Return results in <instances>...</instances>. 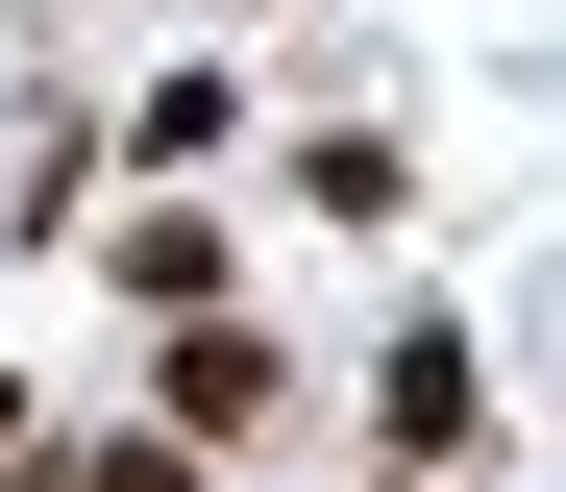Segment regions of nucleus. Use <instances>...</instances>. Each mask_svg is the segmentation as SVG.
<instances>
[{"mask_svg":"<svg viewBox=\"0 0 566 492\" xmlns=\"http://www.w3.org/2000/svg\"><path fill=\"white\" fill-rule=\"evenodd\" d=\"M148 419L198 443V468L296 419V369H271V321H247V295H198V321H148Z\"/></svg>","mask_w":566,"mask_h":492,"instance_id":"f257e3e1","label":"nucleus"},{"mask_svg":"<svg viewBox=\"0 0 566 492\" xmlns=\"http://www.w3.org/2000/svg\"><path fill=\"white\" fill-rule=\"evenodd\" d=\"M369 468H493V369H468V321H395V345H369Z\"/></svg>","mask_w":566,"mask_h":492,"instance_id":"f03ea898","label":"nucleus"},{"mask_svg":"<svg viewBox=\"0 0 566 492\" xmlns=\"http://www.w3.org/2000/svg\"><path fill=\"white\" fill-rule=\"evenodd\" d=\"M99 271H124V321H198V295H247V222H198L148 172V222H99Z\"/></svg>","mask_w":566,"mask_h":492,"instance_id":"7ed1b4c3","label":"nucleus"},{"mask_svg":"<svg viewBox=\"0 0 566 492\" xmlns=\"http://www.w3.org/2000/svg\"><path fill=\"white\" fill-rule=\"evenodd\" d=\"M395 197H419L395 124H321V148H296V222H395Z\"/></svg>","mask_w":566,"mask_h":492,"instance_id":"20e7f679","label":"nucleus"},{"mask_svg":"<svg viewBox=\"0 0 566 492\" xmlns=\"http://www.w3.org/2000/svg\"><path fill=\"white\" fill-rule=\"evenodd\" d=\"M222 124H247V74H148V98H124V148H148V172H198Z\"/></svg>","mask_w":566,"mask_h":492,"instance_id":"39448f33","label":"nucleus"},{"mask_svg":"<svg viewBox=\"0 0 566 492\" xmlns=\"http://www.w3.org/2000/svg\"><path fill=\"white\" fill-rule=\"evenodd\" d=\"M50 492H222V468L172 443V419H124V443H50Z\"/></svg>","mask_w":566,"mask_h":492,"instance_id":"423d86ee","label":"nucleus"},{"mask_svg":"<svg viewBox=\"0 0 566 492\" xmlns=\"http://www.w3.org/2000/svg\"><path fill=\"white\" fill-rule=\"evenodd\" d=\"M0 492H50V394L25 369H0Z\"/></svg>","mask_w":566,"mask_h":492,"instance_id":"0eeeda50","label":"nucleus"},{"mask_svg":"<svg viewBox=\"0 0 566 492\" xmlns=\"http://www.w3.org/2000/svg\"><path fill=\"white\" fill-rule=\"evenodd\" d=\"M369 492H443V468H369Z\"/></svg>","mask_w":566,"mask_h":492,"instance_id":"6e6552de","label":"nucleus"}]
</instances>
